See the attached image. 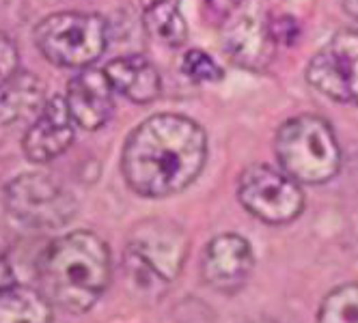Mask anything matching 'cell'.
<instances>
[{
    "instance_id": "obj_15",
    "label": "cell",
    "mask_w": 358,
    "mask_h": 323,
    "mask_svg": "<svg viewBox=\"0 0 358 323\" xmlns=\"http://www.w3.org/2000/svg\"><path fill=\"white\" fill-rule=\"evenodd\" d=\"M0 323H55L52 304L41 291L13 283L0 291Z\"/></svg>"
},
{
    "instance_id": "obj_24",
    "label": "cell",
    "mask_w": 358,
    "mask_h": 323,
    "mask_svg": "<svg viewBox=\"0 0 358 323\" xmlns=\"http://www.w3.org/2000/svg\"><path fill=\"white\" fill-rule=\"evenodd\" d=\"M151 3H158V0H141V7H145V5H151Z\"/></svg>"
},
{
    "instance_id": "obj_21",
    "label": "cell",
    "mask_w": 358,
    "mask_h": 323,
    "mask_svg": "<svg viewBox=\"0 0 358 323\" xmlns=\"http://www.w3.org/2000/svg\"><path fill=\"white\" fill-rule=\"evenodd\" d=\"M208 3L212 5V9H216L220 13H231L242 0H208Z\"/></svg>"
},
{
    "instance_id": "obj_5",
    "label": "cell",
    "mask_w": 358,
    "mask_h": 323,
    "mask_svg": "<svg viewBox=\"0 0 358 323\" xmlns=\"http://www.w3.org/2000/svg\"><path fill=\"white\" fill-rule=\"evenodd\" d=\"M35 43L50 63L87 69L104 54L108 29L95 13L63 11L41 20L35 29Z\"/></svg>"
},
{
    "instance_id": "obj_7",
    "label": "cell",
    "mask_w": 358,
    "mask_h": 323,
    "mask_svg": "<svg viewBox=\"0 0 358 323\" xmlns=\"http://www.w3.org/2000/svg\"><path fill=\"white\" fill-rule=\"evenodd\" d=\"M238 198L242 207L268 225H287L304 209V194L300 186L266 164L248 166L238 183Z\"/></svg>"
},
{
    "instance_id": "obj_10",
    "label": "cell",
    "mask_w": 358,
    "mask_h": 323,
    "mask_svg": "<svg viewBox=\"0 0 358 323\" xmlns=\"http://www.w3.org/2000/svg\"><path fill=\"white\" fill-rule=\"evenodd\" d=\"M73 142V121L69 117L65 97L45 99L43 108L24 134V156L35 164H45L63 156Z\"/></svg>"
},
{
    "instance_id": "obj_18",
    "label": "cell",
    "mask_w": 358,
    "mask_h": 323,
    "mask_svg": "<svg viewBox=\"0 0 358 323\" xmlns=\"http://www.w3.org/2000/svg\"><path fill=\"white\" fill-rule=\"evenodd\" d=\"M182 71L194 82H218L222 78L220 65L201 50H190L182 59Z\"/></svg>"
},
{
    "instance_id": "obj_6",
    "label": "cell",
    "mask_w": 358,
    "mask_h": 323,
    "mask_svg": "<svg viewBox=\"0 0 358 323\" xmlns=\"http://www.w3.org/2000/svg\"><path fill=\"white\" fill-rule=\"evenodd\" d=\"M5 201L9 213L31 231H57L69 225L78 211L73 194L41 172L15 177L7 186Z\"/></svg>"
},
{
    "instance_id": "obj_3",
    "label": "cell",
    "mask_w": 358,
    "mask_h": 323,
    "mask_svg": "<svg viewBox=\"0 0 358 323\" xmlns=\"http://www.w3.org/2000/svg\"><path fill=\"white\" fill-rule=\"evenodd\" d=\"M188 255V237L173 222L147 220L132 231L123 255L130 285L151 297H160L179 276Z\"/></svg>"
},
{
    "instance_id": "obj_11",
    "label": "cell",
    "mask_w": 358,
    "mask_h": 323,
    "mask_svg": "<svg viewBox=\"0 0 358 323\" xmlns=\"http://www.w3.org/2000/svg\"><path fill=\"white\" fill-rule=\"evenodd\" d=\"M65 104L69 117L83 130H99L113 114V87L104 69H83L69 80Z\"/></svg>"
},
{
    "instance_id": "obj_1",
    "label": "cell",
    "mask_w": 358,
    "mask_h": 323,
    "mask_svg": "<svg viewBox=\"0 0 358 323\" xmlns=\"http://www.w3.org/2000/svg\"><path fill=\"white\" fill-rule=\"evenodd\" d=\"M208 160V136L184 114H156L130 134L123 156V177L136 194L164 198L184 192Z\"/></svg>"
},
{
    "instance_id": "obj_19",
    "label": "cell",
    "mask_w": 358,
    "mask_h": 323,
    "mask_svg": "<svg viewBox=\"0 0 358 323\" xmlns=\"http://www.w3.org/2000/svg\"><path fill=\"white\" fill-rule=\"evenodd\" d=\"M20 71V54L9 35L0 33V95L11 84Z\"/></svg>"
},
{
    "instance_id": "obj_4",
    "label": "cell",
    "mask_w": 358,
    "mask_h": 323,
    "mask_svg": "<svg viewBox=\"0 0 358 323\" xmlns=\"http://www.w3.org/2000/svg\"><path fill=\"white\" fill-rule=\"evenodd\" d=\"M276 158L296 183L320 186L337 177L341 147L330 123L315 114H300L276 132Z\"/></svg>"
},
{
    "instance_id": "obj_23",
    "label": "cell",
    "mask_w": 358,
    "mask_h": 323,
    "mask_svg": "<svg viewBox=\"0 0 358 323\" xmlns=\"http://www.w3.org/2000/svg\"><path fill=\"white\" fill-rule=\"evenodd\" d=\"M242 323H274L272 319H266V317H257V319H246Z\"/></svg>"
},
{
    "instance_id": "obj_12",
    "label": "cell",
    "mask_w": 358,
    "mask_h": 323,
    "mask_svg": "<svg viewBox=\"0 0 358 323\" xmlns=\"http://www.w3.org/2000/svg\"><path fill=\"white\" fill-rule=\"evenodd\" d=\"M106 78L113 91L121 93L134 104H149L153 102L162 89V80L158 69L151 61L141 54L119 57L110 61L104 69Z\"/></svg>"
},
{
    "instance_id": "obj_2",
    "label": "cell",
    "mask_w": 358,
    "mask_h": 323,
    "mask_svg": "<svg viewBox=\"0 0 358 323\" xmlns=\"http://www.w3.org/2000/svg\"><path fill=\"white\" fill-rule=\"evenodd\" d=\"M37 276L50 304L71 315H83L95 306L110 283L108 243L91 231L61 235L43 250Z\"/></svg>"
},
{
    "instance_id": "obj_13",
    "label": "cell",
    "mask_w": 358,
    "mask_h": 323,
    "mask_svg": "<svg viewBox=\"0 0 358 323\" xmlns=\"http://www.w3.org/2000/svg\"><path fill=\"white\" fill-rule=\"evenodd\" d=\"M272 35L270 27L242 17L240 24L227 33L224 47L236 63L248 69H264L272 57Z\"/></svg>"
},
{
    "instance_id": "obj_17",
    "label": "cell",
    "mask_w": 358,
    "mask_h": 323,
    "mask_svg": "<svg viewBox=\"0 0 358 323\" xmlns=\"http://www.w3.org/2000/svg\"><path fill=\"white\" fill-rule=\"evenodd\" d=\"M317 323H358V283L332 289L320 306Z\"/></svg>"
},
{
    "instance_id": "obj_8",
    "label": "cell",
    "mask_w": 358,
    "mask_h": 323,
    "mask_svg": "<svg viewBox=\"0 0 358 323\" xmlns=\"http://www.w3.org/2000/svg\"><path fill=\"white\" fill-rule=\"evenodd\" d=\"M306 80L339 104L358 106V31H339L306 67Z\"/></svg>"
},
{
    "instance_id": "obj_22",
    "label": "cell",
    "mask_w": 358,
    "mask_h": 323,
    "mask_svg": "<svg viewBox=\"0 0 358 323\" xmlns=\"http://www.w3.org/2000/svg\"><path fill=\"white\" fill-rule=\"evenodd\" d=\"M341 7L348 15L358 20V0H341Z\"/></svg>"
},
{
    "instance_id": "obj_16",
    "label": "cell",
    "mask_w": 358,
    "mask_h": 323,
    "mask_svg": "<svg viewBox=\"0 0 358 323\" xmlns=\"http://www.w3.org/2000/svg\"><path fill=\"white\" fill-rule=\"evenodd\" d=\"M147 33L164 45L179 47L188 39V24L179 9V0H158L143 7Z\"/></svg>"
},
{
    "instance_id": "obj_14",
    "label": "cell",
    "mask_w": 358,
    "mask_h": 323,
    "mask_svg": "<svg viewBox=\"0 0 358 323\" xmlns=\"http://www.w3.org/2000/svg\"><path fill=\"white\" fill-rule=\"evenodd\" d=\"M45 104L43 82L29 71H17V76L0 95V123L13 126L17 121L37 117Z\"/></svg>"
},
{
    "instance_id": "obj_9",
    "label": "cell",
    "mask_w": 358,
    "mask_h": 323,
    "mask_svg": "<svg viewBox=\"0 0 358 323\" xmlns=\"http://www.w3.org/2000/svg\"><path fill=\"white\" fill-rule=\"evenodd\" d=\"M255 265L250 243L234 233L214 237L201 259V276L218 293L240 291Z\"/></svg>"
},
{
    "instance_id": "obj_20",
    "label": "cell",
    "mask_w": 358,
    "mask_h": 323,
    "mask_svg": "<svg viewBox=\"0 0 358 323\" xmlns=\"http://www.w3.org/2000/svg\"><path fill=\"white\" fill-rule=\"evenodd\" d=\"M9 285H13V271H11V265H9L7 257L0 255V291L7 289Z\"/></svg>"
}]
</instances>
